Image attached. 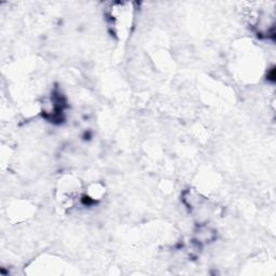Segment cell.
I'll use <instances>...</instances> for the list:
<instances>
[{
    "mask_svg": "<svg viewBox=\"0 0 276 276\" xmlns=\"http://www.w3.org/2000/svg\"><path fill=\"white\" fill-rule=\"evenodd\" d=\"M216 238V231L207 226H199L196 232V239L198 245L210 243Z\"/></svg>",
    "mask_w": 276,
    "mask_h": 276,
    "instance_id": "cell-1",
    "label": "cell"
}]
</instances>
